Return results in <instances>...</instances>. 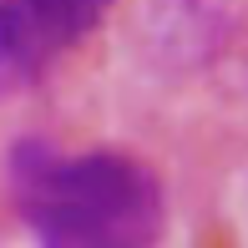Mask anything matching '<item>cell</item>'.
Masks as SVG:
<instances>
[{
	"label": "cell",
	"mask_w": 248,
	"mask_h": 248,
	"mask_svg": "<svg viewBox=\"0 0 248 248\" xmlns=\"http://www.w3.org/2000/svg\"><path fill=\"white\" fill-rule=\"evenodd\" d=\"M10 177L41 248H152L162 233V183L127 152L20 147Z\"/></svg>",
	"instance_id": "6da1fadb"
},
{
	"label": "cell",
	"mask_w": 248,
	"mask_h": 248,
	"mask_svg": "<svg viewBox=\"0 0 248 248\" xmlns=\"http://www.w3.org/2000/svg\"><path fill=\"white\" fill-rule=\"evenodd\" d=\"M111 0H0V96L51 71L107 16Z\"/></svg>",
	"instance_id": "7a4b0ae2"
}]
</instances>
